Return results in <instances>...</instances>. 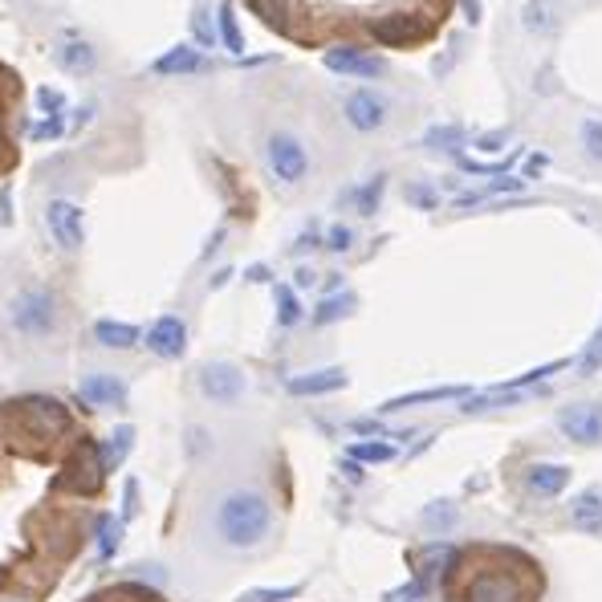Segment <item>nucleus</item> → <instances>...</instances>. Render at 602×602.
I'll return each mask as SVG.
<instances>
[{"label":"nucleus","instance_id":"nucleus-1","mask_svg":"<svg viewBox=\"0 0 602 602\" xmlns=\"http://www.w3.org/2000/svg\"><path fill=\"white\" fill-rule=\"evenodd\" d=\"M212 525L228 550H253L273 529V505L257 489H232L216 501Z\"/></svg>","mask_w":602,"mask_h":602},{"label":"nucleus","instance_id":"nucleus-2","mask_svg":"<svg viewBox=\"0 0 602 602\" xmlns=\"http://www.w3.org/2000/svg\"><path fill=\"white\" fill-rule=\"evenodd\" d=\"M57 297L45 285H29L9 301V322L17 326V334L25 338H49L57 330Z\"/></svg>","mask_w":602,"mask_h":602},{"label":"nucleus","instance_id":"nucleus-3","mask_svg":"<svg viewBox=\"0 0 602 602\" xmlns=\"http://www.w3.org/2000/svg\"><path fill=\"white\" fill-rule=\"evenodd\" d=\"M265 163L281 184H301V179L310 175V151L301 147V139L289 135V131H273L265 139Z\"/></svg>","mask_w":602,"mask_h":602},{"label":"nucleus","instance_id":"nucleus-4","mask_svg":"<svg viewBox=\"0 0 602 602\" xmlns=\"http://www.w3.org/2000/svg\"><path fill=\"white\" fill-rule=\"evenodd\" d=\"M460 598H464V602H529L533 590H529L521 578H513V574L489 566L485 574H468Z\"/></svg>","mask_w":602,"mask_h":602},{"label":"nucleus","instance_id":"nucleus-5","mask_svg":"<svg viewBox=\"0 0 602 602\" xmlns=\"http://www.w3.org/2000/svg\"><path fill=\"white\" fill-rule=\"evenodd\" d=\"M45 224H49V236H53L57 249L78 253V249L86 245V212H82L74 200H49Z\"/></svg>","mask_w":602,"mask_h":602},{"label":"nucleus","instance_id":"nucleus-6","mask_svg":"<svg viewBox=\"0 0 602 602\" xmlns=\"http://www.w3.org/2000/svg\"><path fill=\"white\" fill-rule=\"evenodd\" d=\"M342 114H346V123H350L354 131L375 135V131H383V123H387L391 102H387L383 94H375V90H354V94H346Z\"/></svg>","mask_w":602,"mask_h":602},{"label":"nucleus","instance_id":"nucleus-7","mask_svg":"<svg viewBox=\"0 0 602 602\" xmlns=\"http://www.w3.org/2000/svg\"><path fill=\"white\" fill-rule=\"evenodd\" d=\"M143 342H147V350L155 358H184V350H188V322L175 318V314H163V318H155L147 326Z\"/></svg>","mask_w":602,"mask_h":602},{"label":"nucleus","instance_id":"nucleus-8","mask_svg":"<svg viewBox=\"0 0 602 602\" xmlns=\"http://www.w3.org/2000/svg\"><path fill=\"white\" fill-rule=\"evenodd\" d=\"M558 428L574 444H598L602 440V403H570L558 411Z\"/></svg>","mask_w":602,"mask_h":602},{"label":"nucleus","instance_id":"nucleus-9","mask_svg":"<svg viewBox=\"0 0 602 602\" xmlns=\"http://www.w3.org/2000/svg\"><path fill=\"white\" fill-rule=\"evenodd\" d=\"M326 70L342 74V78H383V57L367 53V49H354V45H334L326 53Z\"/></svg>","mask_w":602,"mask_h":602},{"label":"nucleus","instance_id":"nucleus-10","mask_svg":"<svg viewBox=\"0 0 602 602\" xmlns=\"http://www.w3.org/2000/svg\"><path fill=\"white\" fill-rule=\"evenodd\" d=\"M53 62L62 66L66 74H74V78H86L98 66V53L78 29H66L62 37H57V45H53Z\"/></svg>","mask_w":602,"mask_h":602},{"label":"nucleus","instance_id":"nucleus-11","mask_svg":"<svg viewBox=\"0 0 602 602\" xmlns=\"http://www.w3.org/2000/svg\"><path fill=\"white\" fill-rule=\"evenodd\" d=\"M200 391L212 403H236L245 395V375L232 363H208V367H200Z\"/></svg>","mask_w":602,"mask_h":602},{"label":"nucleus","instance_id":"nucleus-12","mask_svg":"<svg viewBox=\"0 0 602 602\" xmlns=\"http://www.w3.org/2000/svg\"><path fill=\"white\" fill-rule=\"evenodd\" d=\"M78 395H82V403L94 407V411H118V407L127 403V383L118 379V375L98 371V375H86V379L78 383Z\"/></svg>","mask_w":602,"mask_h":602},{"label":"nucleus","instance_id":"nucleus-13","mask_svg":"<svg viewBox=\"0 0 602 602\" xmlns=\"http://www.w3.org/2000/svg\"><path fill=\"white\" fill-rule=\"evenodd\" d=\"M517 21L533 37H554L562 29V5H558V0H525Z\"/></svg>","mask_w":602,"mask_h":602},{"label":"nucleus","instance_id":"nucleus-14","mask_svg":"<svg viewBox=\"0 0 602 602\" xmlns=\"http://www.w3.org/2000/svg\"><path fill=\"white\" fill-rule=\"evenodd\" d=\"M151 70H155V74H163V78L200 74V70H208V57H204L196 45H175V49H167V53H159V57H155Z\"/></svg>","mask_w":602,"mask_h":602},{"label":"nucleus","instance_id":"nucleus-15","mask_svg":"<svg viewBox=\"0 0 602 602\" xmlns=\"http://www.w3.org/2000/svg\"><path fill=\"white\" fill-rule=\"evenodd\" d=\"M289 395H301V399H310V395H334L346 387V371L342 367H326V371H310V375H293L289 383Z\"/></svg>","mask_w":602,"mask_h":602},{"label":"nucleus","instance_id":"nucleus-16","mask_svg":"<svg viewBox=\"0 0 602 602\" xmlns=\"http://www.w3.org/2000/svg\"><path fill=\"white\" fill-rule=\"evenodd\" d=\"M525 485H529V493H537V497H558V493L570 485V468H566V464H533V468L525 472Z\"/></svg>","mask_w":602,"mask_h":602},{"label":"nucleus","instance_id":"nucleus-17","mask_svg":"<svg viewBox=\"0 0 602 602\" xmlns=\"http://www.w3.org/2000/svg\"><path fill=\"white\" fill-rule=\"evenodd\" d=\"M94 342L106 350H131L143 342V330L131 322H114V318H98L94 322Z\"/></svg>","mask_w":602,"mask_h":602},{"label":"nucleus","instance_id":"nucleus-18","mask_svg":"<svg viewBox=\"0 0 602 602\" xmlns=\"http://www.w3.org/2000/svg\"><path fill=\"white\" fill-rule=\"evenodd\" d=\"M570 521H574L578 529H586V533H602V493H598V489L582 493V497L574 501V509H570Z\"/></svg>","mask_w":602,"mask_h":602},{"label":"nucleus","instance_id":"nucleus-19","mask_svg":"<svg viewBox=\"0 0 602 602\" xmlns=\"http://www.w3.org/2000/svg\"><path fill=\"white\" fill-rule=\"evenodd\" d=\"M468 387H432V391H411L399 399H387L383 411H403V407H419V403H444V399H464Z\"/></svg>","mask_w":602,"mask_h":602},{"label":"nucleus","instance_id":"nucleus-20","mask_svg":"<svg viewBox=\"0 0 602 602\" xmlns=\"http://www.w3.org/2000/svg\"><path fill=\"white\" fill-rule=\"evenodd\" d=\"M216 33H220V45L228 49V53H245V33H240V25H236V9L228 5V0H224V5L216 9Z\"/></svg>","mask_w":602,"mask_h":602},{"label":"nucleus","instance_id":"nucleus-21","mask_svg":"<svg viewBox=\"0 0 602 602\" xmlns=\"http://www.w3.org/2000/svg\"><path fill=\"white\" fill-rule=\"evenodd\" d=\"M371 33L383 41V45H407L415 37V21L411 17H383L371 25Z\"/></svg>","mask_w":602,"mask_h":602},{"label":"nucleus","instance_id":"nucleus-22","mask_svg":"<svg viewBox=\"0 0 602 602\" xmlns=\"http://www.w3.org/2000/svg\"><path fill=\"white\" fill-rule=\"evenodd\" d=\"M94 533H98V562H110L118 554V541H123V525H118L110 513H98Z\"/></svg>","mask_w":602,"mask_h":602},{"label":"nucleus","instance_id":"nucleus-23","mask_svg":"<svg viewBox=\"0 0 602 602\" xmlns=\"http://www.w3.org/2000/svg\"><path fill=\"white\" fill-rule=\"evenodd\" d=\"M391 456H395V448L387 440H358V444H350V460H358V464H387Z\"/></svg>","mask_w":602,"mask_h":602},{"label":"nucleus","instance_id":"nucleus-24","mask_svg":"<svg viewBox=\"0 0 602 602\" xmlns=\"http://www.w3.org/2000/svg\"><path fill=\"white\" fill-rule=\"evenodd\" d=\"M29 411L41 419L45 428H66L70 424V415H66V407L57 403V399H45V395H37V399H29Z\"/></svg>","mask_w":602,"mask_h":602},{"label":"nucleus","instance_id":"nucleus-25","mask_svg":"<svg viewBox=\"0 0 602 602\" xmlns=\"http://www.w3.org/2000/svg\"><path fill=\"white\" fill-rule=\"evenodd\" d=\"M277 322H281L285 330L301 322V301H297V293H293L289 285H277Z\"/></svg>","mask_w":602,"mask_h":602},{"label":"nucleus","instance_id":"nucleus-26","mask_svg":"<svg viewBox=\"0 0 602 602\" xmlns=\"http://www.w3.org/2000/svg\"><path fill=\"white\" fill-rule=\"evenodd\" d=\"M578 143L594 163H602V123L598 118H586V123L578 127Z\"/></svg>","mask_w":602,"mask_h":602},{"label":"nucleus","instance_id":"nucleus-27","mask_svg":"<svg viewBox=\"0 0 602 602\" xmlns=\"http://www.w3.org/2000/svg\"><path fill=\"white\" fill-rule=\"evenodd\" d=\"M33 102H37V110H41L45 118L66 114V106H70V102H66V94L57 90V86H37V98H33Z\"/></svg>","mask_w":602,"mask_h":602},{"label":"nucleus","instance_id":"nucleus-28","mask_svg":"<svg viewBox=\"0 0 602 602\" xmlns=\"http://www.w3.org/2000/svg\"><path fill=\"white\" fill-rule=\"evenodd\" d=\"M62 135H66V114L37 118V123L29 127V139H33V143H53V139H62Z\"/></svg>","mask_w":602,"mask_h":602},{"label":"nucleus","instance_id":"nucleus-29","mask_svg":"<svg viewBox=\"0 0 602 602\" xmlns=\"http://www.w3.org/2000/svg\"><path fill=\"white\" fill-rule=\"evenodd\" d=\"M131 444H135V432H131V428H118V432L110 436V444L102 448V464H118V460L127 456Z\"/></svg>","mask_w":602,"mask_h":602},{"label":"nucleus","instance_id":"nucleus-30","mask_svg":"<svg viewBox=\"0 0 602 602\" xmlns=\"http://www.w3.org/2000/svg\"><path fill=\"white\" fill-rule=\"evenodd\" d=\"M379 196H383V175H379V179H371V184H363V188L354 192V208L363 212V216H371V212L379 208Z\"/></svg>","mask_w":602,"mask_h":602},{"label":"nucleus","instance_id":"nucleus-31","mask_svg":"<svg viewBox=\"0 0 602 602\" xmlns=\"http://www.w3.org/2000/svg\"><path fill=\"white\" fill-rule=\"evenodd\" d=\"M350 306H354V297H350V293H346V297H330V301H322V306H318L314 322H318V326H326V322H338L342 314H350Z\"/></svg>","mask_w":602,"mask_h":602},{"label":"nucleus","instance_id":"nucleus-32","mask_svg":"<svg viewBox=\"0 0 602 602\" xmlns=\"http://www.w3.org/2000/svg\"><path fill=\"white\" fill-rule=\"evenodd\" d=\"M192 33H196V45H200V49H208V45H216V41H220V33H216V25H212L208 9H196V13H192Z\"/></svg>","mask_w":602,"mask_h":602},{"label":"nucleus","instance_id":"nucleus-33","mask_svg":"<svg viewBox=\"0 0 602 602\" xmlns=\"http://www.w3.org/2000/svg\"><path fill=\"white\" fill-rule=\"evenodd\" d=\"M297 594V586H281V590H245L236 602H289Z\"/></svg>","mask_w":602,"mask_h":602},{"label":"nucleus","instance_id":"nucleus-34","mask_svg":"<svg viewBox=\"0 0 602 602\" xmlns=\"http://www.w3.org/2000/svg\"><path fill=\"white\" fill-rule=\"evenodd\" d=\"M428 147H440V151H456L460 147V131L456 127H436L428 135Z\"/></svg>","mask_w":602,"mask_h":602},{"label":"nucleus","instance_id":"nucleus-35","mask_svg":"<svg viewBox=\"0 0 602 602\" xmlns=\"http://www.w3.org/2000/svg\"><path fill=\"white\" fill-rule=\"evenodd\" d=\"M354 245V232L346 228V224H334L330 232H326V249H334V253H346Z\"/></svg>","mask_w":602,"mask_h":602},{"label":"nucleus","instance_id":"nucleus-36","mask_svg":"<svg viewBox=\"0 0 602 602\" xmlns=\"http://www.w3.org/2000/svg\"><path fill=\"white\" fill-rule=\"evenodd\" d=\"M598 367H602V330L594 334V342H590L586 354H582V371H586V375H594Z\"/></svg>","mask_w":602,"mask_h":602},{"label":"nucleus","instance_id":"nucleus-37","mask_svg":"<svg viewBox=\"0 0 602 602\" xmlns=\"http://www.w3.org/2000/svg\"><path fill=\"white\" fill-rule=\"evenodd\" d=\"M452 521H456V513H452V505H448V501H440V509L432 505V509L424 513V525H432V529H436V525H440V529H448Z\"/></svg>","mask_w":602,"mask_h":602},{"label":"nucleus","instance_id":"nucleus-38","mask_svg":"<svg viewBox=\"0 0 602 602\" xmlns=\"http://www.w3.org/2000/svg\"><path fill=\"white\" fill-rule=\"evenodd\" d=\"M424 598V582H407V586H399V590H387V602H419Z\"/></svg>","mask_w":602,"mask_h":602},{"label":"nucleus","instance_id":"nucleus-39","mask_svg":"<svg viewBox=\"0 0 602 602\" xmlns=\"http://www.w3.org/2000/svg\"><path fill=\"white\" fill-rule=\"evenodd\" d=\"M407 200H411L415 208H436V204H440V200H436V192H432V188H424V184H411V188H407Z\"/></svg>","mask_w":602,"mask_h":602},{"label":"nucleus","instance_id":"nucleus-40","mask_svg":"<svg viewBox=\"0 0 602 602\" xmlns=\"http://www.w3.org/2000/svg\"><path fill=\"white\" fill-rule=\"evenodd\" d=\"M342 472H346V480H354V485L363 480V468H358V460H346V464H342Z\"/></svg>","mask_w":602,"mask_h":602},{"label":"nucleus","instance_id":"nucleus-41","mask_svg":"<svg viewBox=\"0 0 602 602\" xmlns=\"http://www.w3.org/2000/svg\"><path fill=\"white\" fill-rule=\"evenodd\" d=\"M546 163H550L546 155H529V175H537V171H541V167H546Z\"/></svg>","mask_w":602,"mask_h":602},{"label":"nucleus","instance_id":"nucleus-42","mask_svg":"<svg viewBox=\"0 0 602 602\" xmlns=\"http://www.w3.org/2000/svg\"><path fill=\"white\" fill-rule=\"evenodd\" d=\"M249 281H269V269H265V265H257V269H249Z\"/></svg>","mask_w":602,"mask_h":602}]
</instances>
